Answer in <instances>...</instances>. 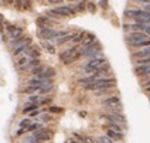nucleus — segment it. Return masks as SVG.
<instances>
[{
	"instance_id": "1",
	"label": "nucleus",
	"mask_w": 150,
	"mask_h": 143,
	"mask_svg": "<svg viewBox=\"0 0 150 143\" xmlns=\"http://www.w3.org/2000/svg\"><path fill=\"white\" fill-rule=\"evenodd\" d=\"M126 41L134 48H146L150 47V37L143 33H129L126 35Z\"/></svg>"
},
{
	"instance_id": "2",
	"label": "nucleus",
	"mask_w": 150,
	"mask_h": 143,
	"mask_svg": "<svg viewBox=\"0 0 150 143\" xmlns=\"http://www.w3.org/2000/svg\"><path fill=\"white\" fill-rule=\"evenodd\" d=\"M116 86V79L113 76L110 78H100L98 81L92 82V84H86L83 85V88L86 91H100V89H113Z\"/></svg>"
},
{
	"instance_id": "3",
	"label": "nucleus",
	"mask_w": 150,
	"mask_h": 143,
	"mask_svg": "<svg viewBox=\"0 0 150 143\" xmlns=\"http://www.w3.org/2000/svg\"><path fill=\"white\" fill-rule=\"evenodd\" d=\"M105 64H108V59L105 58L103 55H100V57H96V58H92L89 59L86 64H85V72H88V74H95L100 67H103Z\"/></svg>"
},
{
	"instance_id": "4",
	"label": "nucleus",
	"mask_w": 150,
	"mask_h": 143,
	"mask_svg": "<svg viewBox=\"0 0 150 143\" xmlns=\"http://www.w3.org/2000/svg\"><path fill=\"white\" fill-rule=\"evenodd\" d=\"M52 136H54V132H52L51 129H41V130L35 132L33 135V137L40 143V142H42V140H51Z\"/></svg>"
},
{
	"instance_id": "5",
	"label": "nucleus",
	"mask_w": 150,
	"mask_h": 143,
	"mask_svg": "<svg viewBox=\"0 0 150 143\" xmlns=\"http://www.w3.org/2000/svg\"><path fill=\"white\" fill-rule=\"evenodd\" d=\"M102 105H105V106H108V108H116V106H120V98L117 96V95H110V96H106V98H103L102 101H100Z\"/></svg>"
},
{
	"instance_id": "6",
	"label": "nucleus",
	"mask_w": 150,
	"mask_h": 143,
	"mask_svg": "<svg viewBox=\"0 0 150 143\" xmlns=\"http://www.w3.org/2000/svg\"><path fill=\"white\" fill-rule=\"evenodd\" d=\"M54 33L55 30H52L51 27H42L37 31V35L41 38V40H52L54 38Z\"/></svg>"
},
{
	"instance_id": "7",
	"label": "nucleus",
	"mask_w": 150,
	"mask_h": 143,
	"mask_svg": "<svg viewBox=\"0 0 150 143\" xmlns=\"http://www.w3.org/2000/svg\"><path fill=\"white\" fill-rule=\"evenodd\" d=\"M30 44H31V40H30V38H25V40L21 42L20 45H17V47H14V48H13V54H14V55L25 54V51L30 48Z\"/></svg>"
},
{
	"instance_id": "8",
	"label": "nucleus",
	"mask_w": 150,
	"mask_h": 143,
	"mask_svg": "<svg viewBox=\"0 0 150 143\" xmlns=\"http://www.w3.org/2000/svg\"><path fill=\"white\" fill-rule=\"evenodd\" d=\"M75 52H78V47L75 45V47H71L69 50H65V51H62L61 54H59V59L62 61V62H65L68 58H71L72 55H74Z\"/></svg>"
},
{
	"instance_id": "9",
	"label": "nucleus",
	"mask_w": 150,
	"mask_h": 143,
	"mask_svg": "<svg viewBox=\"0 0 150 143\" xmlns=\"http://www.w3.org/2000/svg\"><path fill=\"white\" fill-rule=\"evenodd\" d=\"M54 75H55V69H54V68H45V71L42 72L41 75H37L35 78L42 79V81H48V79H51Z\"/></svg>"
},
{
	"instance_id": "10",
	"label": "nucleus",
	"mask_w": 150,
	"mask_h": 143,
	"mask_svg": "<svg viewBox=\"0 0 150 143\" xmlns=\"http://www.w3.org/2000/svg\"><path fill=\"white\" fill-rule=\"evenodd\" d=\"M40 54H41V52H40V50H38L37 47H33V48L30 47L28 50L25 51V54H24V55H27V57H28L30 59H38V57H40Z\"/></svg>"
},
{
	"instance_id": "11",
	"label": "nucleus",
	"mask_w": 150,
	"mask_h": 143,
	"mask_svg": "<svg viewBox=\"0 0 150 143\" xmlns=\"http://www.w3.org/2000/svg\"><path fill=\"white\" fill-rule=\"evenodd\" d=\"M106 137H109L110 140H123V133H117L115 130H110V129H106Z\"/></svg>"
},
{
	"instance_id": "12",
	"label": "nucleus",
	"mask_w": 150,
	"mask_h": 143,
	"mask_svg": "<svg viewBox=\"0 0 150 143\" xmlns=\"http://www.w3.org/2000/svg\"><path fill=\"white\" fill-rule=\"evenodd\" d=\"M106 127L110 130H115L117 133H123V127L120 126L119 123H113V122H106Z\"/></svg>"
},
{
	"instance_id": "13",
	"label": "nucleus",
	"mask_w": 150,
	"mask_h": 143,
	"mask_svg": "<svg viewBox=\"0 0 150 143\" xmlns=\"http://www.w3.org/2000/svg\"><path fill=\"white\" fill-rule=\"evenodd\" d=\"M20 37H23V28L16 27V28L10 33V38H11V41H13V40H17V38H20Z\"/></svg>"
},
{
	"instance_id": "14",
	"label": "nucleus",
	"mask_w": 150,
	"mask_h": 143,
	"mask_svg": "<svg viewBox=\"0 0 150 143\" xmlns=\"http://www.w3.org/2000/svg\"><path fill=\"white\" fill-rule=\"evenodd\" d=\"M74 35H75V34H68V35H64V37H61V38H57V40H55V42H57V44H64V42L72 41Z\"/></svg>"
},
{
	"instance_id": "15",
	"label": "nucleus",
	"mask_w": 150,
	"mask_h": 143,
	"mask_svg": "<svg viewBox=\"0 0 150 143\" xmlns=\"http://www.w3.org/2000/svg\"><path fill=\"white\" fill-rule=\"evenodd\" d=\"M85 35H86V33L85 31H81L79 34H75L74 38H72V42L74 44H78V42H82L83 40H85Z\"/></svg>"
},
{
	"instance_id": "16",
	"label": "nucleus",
	"mask_w": 150,
	"mask_h": 143,
	"mask_svg": "<svg viewBox=\"0 0 150 143\" xmlns=\"http://www.w3.org/2000/svg\"><path fill=\"white\" fill-rule=\"evenodd\" d=\"M41 45L47 50V52H50V54H55V47H54L52 44H50L48 41H41Z\"/></svg>"
},
{
	"instance_id": "17",
	"label": "nucleus",
	"mask_w": 150,
	"mask_h": 143,
	"mask_svg": "<svg viewBox=\"0 0 150 143\" xmlns=\"http://www.w3.org/2000/svg\"><path fill=\"white\" fill-rule=\"evenodd\" d=\"M52 88H54V85H52V81H50L48 84L42 85L41 88H40V91H38V92H40V93H47V92H50V91H52Z\"/></svg>"
},
{
	"instance_id": "18",
	"label": "nucleus",
	"mask_w": 150,
	"mask_h": 143,
	"mask_svg": "<svg viewBox=\"0 0 150 143\" xmlns=\"http://www.w3.org/2000/svg\"><path fill=\"white\" fill-rule=\"evenodd\" d=\"M61 8H62V10H65L69 16H74L75 13H76V8L72 7L71 4H64V6H61Z\"/></svg>"
},
{
	"instance_id": "19",
	"label": "nucleus",
	"mask_w": 150,
	"mask_h": 143,
	"mask_svg": "<svg viewBox=\"0 0 150 143\" xmlns=\"http://www.w3.org/2000/svg\"><path fill=\"white\" fill-rule=\"evenodd\" d=\"M37 24L40 25V28H42V25L44 27H48L50 25V20H48V17H40L37 20Z\"/></svg>"
},
{
	"instance_id": "20",
	"label": "nucleus",
	"mask_w": 150,
	"mask_h": 143,
	"mask_svg": "<svg viewBox=\"0 0 150 143\" xmlns=\"http://www.w3.org/2000/svg\"><path fill=\"white\" fill-rule=\"evenodd\" d=\"M44 71H45V67H44V65H38V67H35L31 69V74L37 76V75H41Z\"/></svg>"
},
{
	"instance_id": "21",
	"label": "nucleus",
	"mask_w": 150,
	"mask_h": 143,
	"mask_svg": "<svg viewBox=\"0 0 150 143\" xmlns=\"http://www.w3.org/2000/svg\"><path fill=\"white\" fill-rule=\"evenodd\" d=\"M37 106H38L37 103H27V105L24 106V109H23V112H24V113H27V112L31 113L34 109H37Z\"/></svg>"
},
{
	"instance_id": "22",
	"label": "nucleus",
	"mask_w": 150,
	"mask_h": 143,
	"mask_svg": "<svg viewBox=\"0 0 150 143\" xmlns=\"http://www.w3.org/2000/svg\"><path fill=\"white\" fill-rule=\"evenodd\" d=\"M40 88H41V86H37V85H30V86H27V88H24V89H23V92L30 93V92H34V91H40Z\"/></svg>"
},
{
	"instance_id": "23",
	"label": "nucleus",
	"mask_w": 150,
	"mask_h": 143,
	"mask_svg": "<svg viewBox=\"0 0 150 143\" xmlns=\"http://www.w3.org/2000/svg\"><path fill=\"white\" fill-rule=\"evenodd\" d=\"M28 61H30V59L27 58V57H21V58L18 59V62H17V64H18V68H20V69H21V68H24L25 65H27V64H28Z\"/></svg>"
},
{
	"instance_id": "24",
	"label": "nucleus",
	"mask_w": 150,
	"mask_h": 143,
	"mask_svg": "<svg viewBox=\"0 0 150 143\" xmlns=\"http://www.w3.org/2000/svg\"><path fill=\"white\" fill-rule=\"evenodd\" d=\"M95 96H105V95H109L112 93V89H100V91H95Z\"/></svg>"
},
{
	"instance_id": "25",
	"label": "nucleus",
	"mask_w": 150,
	"mask_h": 143,
	"mask_svg": "<svg viewBox=\"0 0 150 143\" xmlns=\"http://www.w3.org/2000/svg\"><path fill=\"white\" fill-rule=\"evenodd\" d=\"M41 125L40 123H33V125H30V126L25 129V132H33V130H37V129H40Z\"/></svg>"
},
{
	"instance_id": "26",
	"label": "nucleus",
	"mask_w": 150,
	"mask_h": 143,
	"mask_svg": "<svg viewBox=\"0 0 150 143\" xmlns=\"http://www.w3.org/2000/svg\"><path fill=\"white\" fill-rule=\"evenodd\" d=\"M28 126H30V119H23V120L20 122V127H24V129H27Z\"/></svg>"
},
{
	"instance_id": "27",
	"label": "nucleus",
	"mask_w": 150,
	"mask_h": 143,
	"mask_svg": "<svg viewBox=\"0 0 150 143\" xmlns=\"http://www.w3.org/2000/svg\"><path fill=\"white\" fill-rule=\"evenodd\" d=\"M41 120H44V122H50V120H52V115H50V113H44V115H41Z\"/></svg>"
},
{
	"instance_id": "28",
	"label": "nucleus",
	"mask_w": 150,
	"mask_h": 143,
	"mask_svg": "<svg viewBox=\"0 0 150 143\" xmlns=\"http://www.w3.org/2000/svg\"><path fill=\"white\" fill-rule=\"evenodd\" d=\"M50 112H52V113H61V112H62V108H59V106H51Z\"/></svg>"
},
{
	"instance_id": "29",
	"label": "nucleus",
	"mask_w": 150,
	"mask_h": 143,
	"mask_svg": "<svg viewBox=\"0 0 150 143\" xmlns=\"http://www.w3.org/2000/svg\"><path fill=\"white\" fill-rule=\"evenodd\" d=\"M85 6H86V3L85 1H78L76 3V10H85Z\"/></svg>"
},
{
	"instance_id": "30",
	"label": "nucleus",
	"mask_w": 150,
	"mask_h": 143,
	"mask_svg": "<svg viewBox=\"0 0 150 143\" xmlns=\"http://www.w3.org/2000/svg\"><path fill=\"white\" fill-rule=\"evenodd\" d=\"M28 102H30V103H37V102H38V96H37V95H30V96H28Z\"/></svg>"
},
{
	"instance_id": "31",
	"label": "nucleus",
	"mask_w": 150,
	"mask_h": 143,
	"mask_svg": "<svg viewBox=\"0 0 150 143\" xmlns=\"http://www.w3.org/2000/svg\"><path fill=\"white\" fill-rule=\"evenodd\" d=\"M140 4L144 6V8H143L144 11H149L150 13V1H140Z\"/></svg>"
},
{
	"instance_id": "32",
	"label": "nucleus",
	"mask_w": 150,
	"mask_h": 143,
	"mask_svg": "<svg viewBox=\"0 0 150 143\" xmlns=\"http://www.w3.org/2000/svg\"><path fill=\"white\" fill-rule=\"evenodd\" d=\"M99 142H102V143H113V140H110L109 137H106V136H102V137H99L98 139Z\"/></svg>"
},
{
	"instance_id": "33",
	"label": "nucleus",
	"mask_w": 150,
	"mask_h": 143,
	"mask_svg": "<svg viewBox=\"0 0 150 143\" xmlns=\"http://www.w3.org/2000/svg\"><path fill=\"white\" fill-rule=\"evenodd\" d=\"M82 143H95V140H93L92 137H89V136H83Z\"/></svg>"
},
{
	"instance_id": "34",
	"label": "nucleus",
	"mask_w": 150,
	"mask_h": 143,
	"mask_svg": "<svg viewBox=\"0 0 150 143\" xmlns=\"http://www.w3.org/2000/svg\"><path fill=\"white\" fill-rule=\"evenodd\" d=\"M42 110H44V109H35V110H33V112L30 113V116H31V118H33V116H37V115H38L40 112H42Z\"/></svg>"
},
{
	"instance_id": "35",
	"label": "nucleus",
	"mask_w": 150,
	"mask_h": 143,
	"mask_svg": "<svg viewBox=\"0 0 150 143\" xmlns=\"http://www.w3.org/2000/svg\"><path fill=\"white\" fill-rule=\"evenodd\" d=\"M52 101V96H47L45 99H41V103L44 105V103H48V102H51Z\"/></svg>"
},
{
	"instance_id": "36",
	"label": "nucleus",
	"mask_w": 150,
	"mask_h": 143,
	"mask_svg": "<svg viewBox=\"0 0 150 143\" xmlns=\"http://www.w3.org/2000/svg\"><path fill=\"white\" fill-rule=\"evenodd\" d=\"M24 132H25V129H24V127H20V129H18V130H17L16 136H20V135H23V133H24Z\"/></svg>"
},
{
	"instance_id": "37",
	"label": "nucleus",
	"mask_w": 150,
	"mask_h": 143,
	"mask_svg": "<svg viewBox=\"0 0 150 143\" xmlns=\"http://www.w3.org/2000/svg\"><path fill=\"white\" fill-rule=\"evenodd\" d=\"M88 7H89V10H91L92 13H95V4L93 3H88Z\"/></svg>"
},
{
	"instance_id": "38",
	"label": "nucleus",
	"mask_w": 150,
	"mask_h": 143,
	"mask_svg": "<svg viewBox=\"0 0 150 143\" xmlns=\"http://www.w3.org/2000/svg\"><path fill=\"white\" fill-rule=\"evenodd\" d=\"M24 143H38V142H37V140H35V139H34L33 136H31V137H30V139H28V140H25Z\"/></svg>"
},
{
	"instance_id": "39",
	"label": "nucleus",
	"mask_w": 150,
	"mask_h": 143,
	"mask_svg": "<svg viewBox=\"0 0 150 143\" xmlns=\"http://www.w3.org/2000/svg\"><path fill=\"white\" fill-rule=\"evenodd\" d=\"M1 21H3V16L0 14V23H1Z\"/></svg>"
},
{
	"instance_id": "40",
	"label": "nucleus",
	"mask_w": 150,
	"mask_h": 143,
	"mask_svg": "<svg viewBox=\"0 0 150 143\" xmlns=\"http://www.w3.org/2000/svg\"><path fill=\"white\" fill-rule=\"evenodd\" d=\"M68 143H78V142H75V140H69Z\"/></svg>"
}]
</instances>
